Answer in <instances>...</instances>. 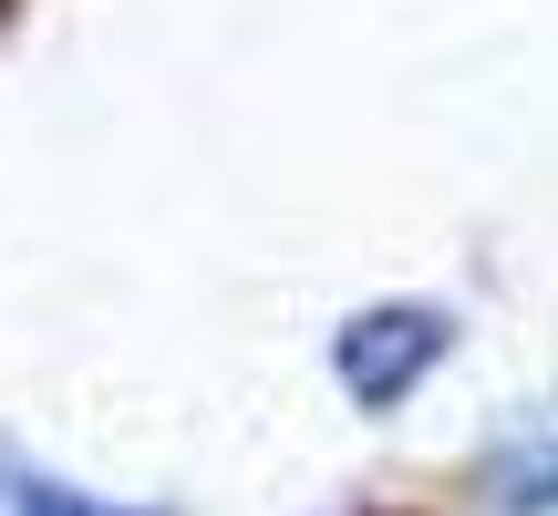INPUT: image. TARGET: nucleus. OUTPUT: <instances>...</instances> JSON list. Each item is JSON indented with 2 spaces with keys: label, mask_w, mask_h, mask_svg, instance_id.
I'll return each instance as SVG.
<instances>
[{
  "label": "nucleus",
  "mask_w": 558,
  "mask_h": 516,
  "mask_svg": "<svg viewBox=\"0 0 558 516\" xmlns=\"http://www.w3.org/2000/svg\"><path fill=\"white\" fill-rule=\"evenodd\" d=\"M445 310H424V299H393V310H362L352 331H341V382H352L362 403H403L424 372L445 361Z\"/></svg>",
  "instance_id": "nucleus-1"
},
{
  "label": "nucleus",
  "mask_w": 558,
  "mask_h": 516,
  "mask_svg": "<svg viewBox=\"0 0 558 516\" xmlns=\"http://www.w3.org/2000/svg\"><path fill=\"white\" fill-rule=\"evenodd\" d=\"M0 516H135V506H104V496H83V486L32 476V465H0Z\"/></svg>",
  "instance_id": "nucleus-2"
}]
</instances>
